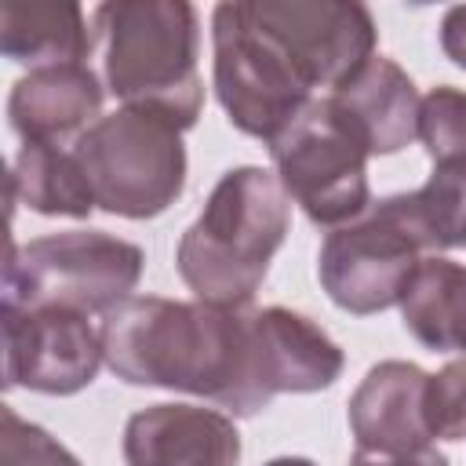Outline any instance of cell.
<instances>
[{"instance_id":"ba28073f","label":"cell","mask_w":466,"mask_h":466,"mask_svg":"<svg viewBox=\"0 0 466 466\" xmlns=\"http://www.w3.org/2000/svg\"><path fill=\"white\" fill-rule=\"evenodd\" d=\"M273 175L313 226L339 229L368 211L371 146L335 95H317L273 142Z\"/></svg>"},{"instance_id":"5b68a950","label":"cell","mask_w":466,"mask_h":466,"mask_svg":"<svg viewBox=\"0 0 466 466\" xmlns=\"http://www.w3.org/2000/svg\"><path fill=\"white\" fill-rule=\"evenodd\" d=\"M69 149L84 167L95 208L106 215L146 222L164 215L186 189L182 127L153 109L120 106L98 116Z\"/></svg>"},{"instance_id":"d6986e66","label":"cell","mask_w":466,"mask_h":466,"mask_svg":"<svg viewBox=\"0 0 466 466\" xmlns=\"http://www.w3.org/2000/svg\"><path fill=\"white\" fill-rule=\"evenodd\" d=\"M419 142L437 175L466 178V91L437 84L419 106Z\"/></svg>"},{"instance_id":"d4e9b609","label":"cell","mask_w":466,"mask_h":466,"mask_svg":"<svg viewBox=\"0 0 466 466\" xmlns=\"http://www.w3.org/2000/svg\"><path fill=\"white\" fill-rule=\"evenodd\" d=\"M262 466H317V462L306 459V455H277V459H269V462H262Z\"/></svg>"},{"instance_id":"4fadbf2b","label":"cell","mask_w":466,"mask_h":466,"mask_svg":"<svg viewBox=\"0 0 466 466\" xmlns=\"http://www.w3.org/2000/svg\"><path fill=\"white\" fill-rule=\"evenodd\" d=\"M106 84L87 62L40 66L11 84L7 124L22 142H76L102 113Z\"/></svg>"},{"instance_id":"7c38bea8","label":"cell","mask_w":466,"mask_h":466,"mask_svg":"<svg viewBox=\"0 0 466 466\" xmlns=\"http://www.w3.org/2000/svg\"><path fill=\"white\" fill-rule=\"evenodd\" d=\"M124 466H240L233 415L204 404L164 400L124 422Z\"/></svg>"},{"instance_id":"ac0fdd59","label":"cell","mask_w":466,"mask_h":466,"mask_svg":"<svg viewBox=\"0 0 466 466\" xmlns=\"http://www.w3.org/2000/svg\"><path fill=\"white\" fill-rule=\"evenodd\" d=\"M11 200L47 218H87L98 211L73 149L47 142L18 146L11 164Z\"/></svg>"},{"instance_id":"30bf717a","label":"cell","mask_w":466,"mask_h":466,"mask_svg":"<svg viewBox=\"0 0 466 466\" xmlns=\"http://www.w3.org/2000/svg\"><path fill=\"white\" fill-rule=\"evenodd\" d=\"M251 11L324 95L346 84L379 44L375 18L357 0H251Z\"/></svg>"},{"instance_id":"6da1fadb","label":"cell","mask_w":466,"mask_h":466,"mask_svg":"<svg viewBox=\"0 0 466 466\" xmlns=\"http://www.w3.org/2000/svg\"><path fill=\"white\" fill-rule=\"evenodd\" d=\"M106 368L127 386L178 390L251 419L273 400L258 382L251 306L131 295L102 317Z\"/></svg>"},{"instance_id":"9a60e30c","label":"cell","mask_w":466,"mask_h":466,"mask_svg":"<svg viewBox=\"0 0 466 466\" xmlns=\"http://www.w3.org/2000/svg\"><path fill=\"white\" fill-rule=\"evenodd\" d=\"M335 95L353 120L360 124L371 157H390L400 153L404 146H411L419 138V106L422 95L415 87V80L386 55H371L346 84H339Z\"/></svg>"},{"instance_id":"52a82bcc","label":"cell","mask_w":466,"mask_h":466,"mask_svg":"<svg viewBox=\"0 0 466 466\" xmlns=\"http://www.w3.org/2000/svg\"><path fill=\"white\" fill-rule=\"evenodd\" d=\"M211 84L226 120L266 146L317 98L291 51L255 18L251 0L211 11Z\"/></svg>"},{"instance_id":"3957f363","label":"cell","mask_w":466,"mask_h":466,"mask_svg":"<svg viewBox=\"0 0 466 466\" xmlns=\"http://www.w3.org/2000/svg\"><path fill=\"white\" fill-rule=\"evenodd\" d=\"M106 91L189 131L204 109L200 15L189 0H106L91 11Z\"/></svg>"},{"instance_id":"7a4b0ae2","label":"cell","mask_w":466,"mask_h":466,"mask_svg":"<svg viewBox=\"0 0 466 466\" xmlns=\"http://www.w3.org/2000/svg\"><path fill=\"white\" fill-rule=\"evenodd\" d=\"M291 226V197L258 164L229 167L175 248V269L197 302L251 306Z\"/></svg>"},{"instance_id":"7402d4cb","label":"cell","mask_w":466,"mask_h":466,"mask_svg":"<svg viewBox=\"0 0 466 466\" xmlns=\"http://www.w3.org/2000/svg\"><path fill=\"white\" fill-rule=\"evenodd\" d=\"M441 51L459 69H466V4H455V7L444 11V18H441Z\"/></svg>"},{"instance_id":"277c9868","label":"cell","mask_w":466,"mask_h":466,"mask_svg":"<svg viewBox=\"0 0 466 466\" xmlns=\"http://www.w3.org/2000/svg\"><path fill=\"white\" fill-rule=\"evenodd\" d=\"M426 255H444L430 200L422 189L390 193L320 240L317 280L339 309L371 317L400 306L404 288Z\"/></svg>"},{"instance_id":"44dd1931","label":"cell","mask_w":466,"mask_h":466,"mask_svg":"<svg viewBox=\"0 0 466 466\" xmlns=\"http://www.w3.org/2000/svg\"><path fill=\"white\" fill-rule=\"evenodd\" d=\"M426 422L433 441H466V353L430 375Z\"/></svg>"},{"instance_id":"cb8c5ba5","label":"cell","mask_w":466,"mask_h":466,"mask_svg":"<svg viewBox=\"0 0 466 466\" xmlns=\"http://www.w3.org/2000/svg\"><path fill=\"white\" fill-rule=\"evenodd\" d=\"M455 248H466V189H462V204H459V222H455Z\"/></svg>"},{"instance_id":"8fae6325","label":"cell","mask_w":466,"mask_h":466,"mask_svg":"<svg viewBox=\"0 0 466 466\" xmlns=\"http://www.w3.org/2000/svg\"><path fill=\"white\" fill-rule=\"evenodd\" d=\"M426 382L411 360H379L357 382L346 404L353 451L364 455H415L433 448V433L426 422Z\"/></svg>"},{"instance_id":"603a6c76","label":"cell","mask_w":466,"mask_h":466,"mask_svg":"<svg viewBox=\"0 0 466 466\" xmlns=\"http://www.w3.org/2000/svg\"><path fill=\"white\" fill-rule=\"evenodd\" d=\"M350 466H448V455L437 444L426 448V451H415V455H364V451H353Z\"/></svg>"},{"instance_id":"2e32d148","label":"cell","mask_w":466,"mask_h":466,"mask_svg":"<svg viewBox=\"0 0 466 466\" xmlns=\"http://www.w3.org/2000/svg\"><path fill=\"white\" fill-rule=\"evenodd\" d=\"M95 33L80 4L7 0L0 7V55L15 66H69L87 62Z\"/></svg>"},{"instance_id":"5bb4252c","label":"cell","mask_w":466,"mask_h":466,"mask_svg":"<svg viewBox=\"0 0 466 466\" xmlns=\"http://www.w3.org/2000/svg\"><path fill=\"white\" fill-rule=\"evenodd\" d=\"M251 324L258 382L269 400L280 393H320L342 375L346 353L313 317L288 306H251Z\"/></svg>"},{"instance_id":"ffe728a7","label":"cell","mask_w":466,"mask_h":466,"mask_svg":"<svg viewBox=\"0 0 466 466\" xmlns=\"http://www.w3.org/2000/svg\"><path fill=\"white\" fill-rule=\"evenodd\" d=\"M0 466H84L58 437L22 419L4 404L0 411Z\"/></svg>"},{"instance_id":"8992f818","label":"cell","mask_w":466,"mask_h":466,"mask_svg":"<svg viewBox=\"0 0 466 466\" xmlns=\"http://www.w3.org/2000/svg\"><path fill=\"white\" fill-rule=\"evenodd\" d=\"M146 269L138 244L106 229L44 233L11 244L4 258V306L11 309H76L106 317L131 299Z\"/></svg>"},{"instance_id":"e0dca14e","label":"cell","mask_w":466,"mask_h":466,"mask_svg":"<svg viewBox=\"0 0 466 466\" xmlns=\"http://www.w3.org/2000/svg\"><path fill=\"white\" fill-rule=\"evenodd\" d=\"M400 320L419 346L466 353V266L448 255H426L404 288Z\"/></svg>"},{"instance_id":"9c48e42d","label":"cell","mask_w":466,"mask_h":466,"mask_svg":"<svg viewBox=\"0 0 466 466\" xmlns=\"http://www.w3.org/2000/svg\"><path fill=\"white\" fill-rule=\"evenodd\" d=\"M4 324V386L47 397H73L87 390L106 364L102 331L87 313L40 306H0Z\"/></svg>"}]
</instances>
